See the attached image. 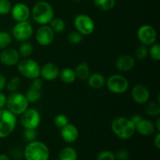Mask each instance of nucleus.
Here are the masks:
<instances>
[{"label": "nucleus", "mask_w": 160, "mask_h": 160, "mask_svg": "<svg viewBox=\"0 0 160 160\" xmlns=\"http://www.w3.org/2000/svg\"><path fill=\"white\" fill-rule=\"evenodd\" d=\"M110 126L112 133L122 140L130 139L136 131L134 124L127 117H116L112 120Z\"/></svg>", "instance_id": "nucleus-1"}, {"label": "nucleus", "mask_w": 160, "mask_h": 160, "mask_svg": "<svg viewBox=\"0 0 160 160\" xmlns=\"http://www.w3.org/2000/svg\"><path fill=\"white\" fill-rule=\"evenodd\" d=\"M31 15L37 23L40 25L48 24L55 17L54 9L46 1H38L31 10Z\"/></svg>", "instance_id": "nucleus-2"}, {"label": "nucleus", "mask_w": 160, "mask_h": 160, "mask_svg": "<svg viewBox=\"0 0 160 160\" xmlns=\"http://www.w3.org/2000/svg\"><path fill=\"white\" fill-rule=\"evenodd\" d=\"M23 156L26 160H48L49 148L44 142L34 140L28 142L23 150Z\"/></svg>", "instance_id": "nucleus-3"}, {"label": "nucleus", "mask_w": 160, "mask_h": 160, "mask_svg": "<svg viewBox=\"0 0 160 160\" xmlns=\"http://www.w3.org/2000/svg\"><path fill=\"white\" fill-rule=\"evenodd\" d=\"M29 102L24 94L20 92H12L7 97L6 106L15 116H20L28 109Z\"/></svg>", "instance_id": "nucleus-4"}, {"label": "nucleus", "mask_w": 160, "mask_h": 160, "mask_svg": "<svg viewBox=\"0 0 160 160\" xmlns=\"http://www.w3.org/2000/svg\"><path fill=\"white\" fill-rule=\"evenodd\" d=\"M17 120L7 109H0V139L10 136L17 127Z\"/></svg>", "instance_id": "nucleus-5"}, {"label": "nucleus", "mask_w": 160, "mask_h": 160, "mask_svg": "<svg viewBox=\"0 0 160 160\" xmlns=\"http://www.w3.org/2000/svg\"><path fill=\"white\" fill-rule=\"evenodd\" d=\"M17 66V70L23 78L31 80L40 78L41 66L34 59H31L30 57L24 58L19 61Z\"/></svg>", "instance_id": "nucleus-6"}, {"label": "nucleus", "mask_w": 160, "mask_h": 160, "mask_svg": "<svg viewBox=\"0 0 160 160\" xmlns=\"http://www.w3.org/2000/svg\"><path fill=\"white\" fill-rule=\"evenodd\" d=\"M73 25L77 31L83 36L92 34L95 31V24L93 19L90 16L84 13H80L74 17Z\"/></svg>", "instance_id": "nucleus-7"}, {"label": "nucleus", "mask_w": 160, "mask_h": 160, "mask_svg": "<svg viewBox=\"0 0 160 160\" xmlns=\"http://www.w3.org/2000/svg\"><path fill=\"white\" fill-rule=\"evenodd\" d=\"M108 90L113 94H123L129 88V81L128 78L121 74L111 75L106 81Z\"/></svg>", "instance_id": "nucleus-8"}, {"label": "nucleus", "mask_w": 160, "mask_h": 160, "mask_svg": "<svg viewBox=\"0 0 160 160\" xmlns=\"http://www.w3.org/2000/svg\"><path fill=\"white\" fill-rule=\"evenodd\" d=\"M42 121L41 114L37 109L28 108L20 115V123L24 129L36 130Z\"/></svg>", "instance_id": "nucleus-9"}, {"label": "nucleus", "mask_w": 160, "mask_h": 160, "mask_svg": "<svg viewBox=\"0 0 160 160\" xmlns=\"http://www.w3.org/2000/svg\"><path fill=\"white\" fill-rule=\"evenodd\" d=\"M33 27L29 22L22 21L17 22L12 30V37H13L18 42L28 41L33 35Z\"/></svg>", "instance_id": "nucleus-10"}, {"label": "nucleus", "mask_w": 160, "mask_h": 160, "mask_svg": "<svg viewBox=\"0 0 160 160\" xmlns=\"http://www.w3.org/2000/svg\"><path fill=\"white\" fill-rule=\"evenodd\" d=\"M137 37L142 45L150 46L157 40V31L152 25L143 24L138 29Z\"/></svg>", "instance_id": "nucleus-11"}, {"label": "nucleus", "mask_w": 160, "mask_h": 160, "mask_svg": "<svg viewBox=\"0 0 160 160\" xmlns=\"http://www.w3.org/2000/svg\"><path fill=\"white\" fill-rule=\"evenodd\" d=\"M36 42L41 46H48L53 42L55 39V32L49 25H41L35 34Z\"/></svg>", "instance_id": "nucleus-12"}, {"label": "nucleus", "mask_w": 160, "mask_h": 160, "mask_svg": "<svg viewBox=\"0 0 160 160\" xmlns=\"http://www.w3.org/2000/svg\"><path fill=\"white\" fill-rule=\"evenodd\" d=\"M20 59L18 51L13 48H4L0 53V62L6 67H14Z\"/></svg>", "instance_id": "nucleus-13"}, {"label": "nucleus", "mask_w": 160, "mask_h": 160, "mask_svg": "<svg viewBox=\"0 0 160 160\" xmlns=\"http://www.w3.org/2000/svg\"><path fill=\"white\" fill-rule=\"evenodd\" d=\"M10 13L15 21H27L31 16V9L25 3L18 2L12 6Z\"/></svg>", "instance_id": "nucleus-14"}, {"label": "nucleus", "mask_w": 160, "mask_h": 160, "mask_svg": "<svg viewBox=\"0 0 160 160\" xmlns=\"http://www.w3.org/2000/svg\"><path fill=\"white\" fill-rule=\"evenodd\" d=\"M131 98L137 104H145L150 98L149 90L146 86L142 84H138L134 86L131 91Z\"/></svg>", "instance_id": "nucleus-15"}, {"label": "nucleus", "mask_w": 160, "mask_h": 160, "mask_svg": "<svg viewBox=\"0 0 160 160\" xmlns=\"http://www.w3.org/2000/svg\"><path fill=\"white\" fill-rule=\"evenodd\" d=\"M59 67L53 62H47L41 67L40 77L47 81H53L57 79L59 76Z\"/></svg>", "instance_id": "nucleus-16"}, {"label": "nucleus", "mask_w": 160, "mask_h": 160, "mask_svg": "<svg viewBox=\"0 0 160 160\" xmlns=\"http://www.w3.org/2000/svg\"><path fill=\"white\" fill-rule=\"evenodd\" d=\"M60 136L66 143L72 144L78 139L79 131L74 124L68 123L60 129Z\"/></svg>", "instance_id": "nucleus-17"}, {"label": "nucleus", "mask_w": 160, "mask_h": 160, "mask_svg": "<svg viewBox=\"0 0 160 160\" xmlns=\"http://www.w3.org/2000/svg\"><path fill=\"white\" fill-rule=\"evenodd\" d=\"M135 131L144 137H149L155 134L156 130L154 122L143 118L135 125Z\"/></svg>", "instance_id": "nucleus-18"}, {"label": "nucleus", "mask_w": 160, "mask_h": 160, "mask_svg": "<svg viewBox=\"0 0 160 160\" xmlns=\"http://www.w3.org/2000/svg\"><path fill=\"white\" fill-rule=\"evenodd\" d=\"M135 65V60L129 55H122L119 56L115 62V67L119 71L128 72L132 70Z\"/></svg>", "instance_id": "nucleus-19"}, {"label": "nucleus", "mask_w": 160, "mask_h": 160, "mask_svg": "<svg viewBox=\"0 0 160 160\" xmlns=\"http://www.w3.org/2000/svg\"><path fill=\"white\" fill-rule=\"evenodd\" d=\"M88 84L93 89H100L106 84V78L101 73H90L87 79Z\"/></svg>", "instance_id": "nucleus-20"}, {"label": "nucleus", "mask_w": 160, "mask_h": 160, "mask_svg": "<svg viewBox=\"0 0 160 160\" xmlns=\"http://www.w3.org/2000/svg\"><path fill=\"white\" fill-rule=\"evenodd\" d=\"M58 158L59 160H78V154L77 150L73 147L67 146L59 151Z\"/></svg>", "instance_id": "nucleus-21"}, {"label": "nucleus", "mask_w": 160, "mask_h": 160, "mask_svg": "<svg viewBox=\"0 0 160 160\" xmlns=\"http://www.w3.org/2000/svg\"><path fill=\"white\" fill-rule=\"evenodd\" d=\"M77 78L81 81H85L90 75V67L86 62H82L78 64L74 70Z\"/></svg>", "instance_id": "nucleus-22"}, {"label": "nucleus", "mask_w": 160, "mask_h": 160, "mask_svg": "<svg viewBox=\"0 0 160 160\" xmlns=\"http://www.w3.org/2000/svg\"><path fill=\"white\" fill-rule=\"evenodd\" d=\"M59 78L60 80L65 84H72L77 79L74 70L70 67H65L62 69L59 72Z\"/></svg>", "instance_id": "nucleus-23"}, {"label": "nucleus", "mask_w": 160, "mask_h": 160, "mask_svg": "<svg viewBox=\"0 0 160 160\" xmlns=\"http://www.w3.org/2000/svg\"><path fill=\"white\" fill-rule=\"evenodd\" d=\"M17 51H18L20 57L23 58V59L29 58L34 52V46L31 42H29L28 41H25V42H21Z\"/></svg>", "instance_id": "nucleus-24"}, {"label": "nucleus", "mask_w": 160, "mask_h": 160, "mask_svg": "<svg viewBox=\"0 0 160 160\" xmlns=\"http://www.w3.org/2000/svg\"><path fill=\"white\" fill-rule=\"evenodd\" d=\"M116 0H94V5L99 10L107 12L112 10L116 6Z\"/></svg>", "instance_id": "nucleus-25"}, {"label": "nucleus", "mask_w": 160, "mask_h": 160, "mask_svg": "<svg viewBox=\"0 0 160 160\" xmlns=\"http://www.w3.org/2000/svg\"><path fill=\"white\" fill-rule=\"evenodd\" d=\"M50 28L55 33H62L66 30L65 21L59 17H54L49 23Z\"/></svg>", "instance_id": "nucleus-26"}, {"label": "nucleus", "mask_w": 160, "mask_h": 160, "mask_svg": "<svg viewBox=\"0 0 160 160\" xmlns=\"http://www.w3.org/2000/svg\"><path fill=\"white\" fill-rule=\"evenodd\" d=\"M29 103H34L39 101L42 98V90H38V89L29 88L27 90L26 93L24 94Z\"/></svg>", "instance_id": "nucleus-27"}, {"label": "nucleus", "mask_w": 160, "mask_h": 160, "mask_svg": "<svg viewBox=\"0 0 160 160\" xmlns=\"http://www.w3.org/2000/svg\"><path fill=\"white\" fill-rule=\"evenodd\" d=\"M145 113L150 117H159L160 114V105L159 102H152L148 103L145 106Z\"/></svg>", "instance_id": "nucleus-28"}, {"label": "nucleus", "mask_w": 160, "mask_h": 160, "mask_svg": "<svg viewBox=\"0 0 160 160\" xmlns=\"http://www.w3.org/2000/svg\"><path fill=\"white\" fill-rule=\"evenodd\" d=\"M20 84H21V80H20V78L19 77H13L8 82H6V88L8 92L12 93V92H17V90L20 88Z\"/></svg>", "instance_id": "nucleus-29"}, {"label": "nucleus", "mask_w": 160, "mask_h": 160, "mask_svg": "<svg viewBox=\"0 0 160 160\" xmlns=\"http://www.w3.org/2000/svg\"><path fill=\"white\" fill-rule=\"evenodd\" d=\"M12 42V35L7 31H0V50L8 48Z\"/></svg>", "instance_id": "nucleus-30"}, {"label": "nucleus", "mask_w": 160, "mask_h": 160, "mask_svg": "<svg viewBox=\"0 0 160 160\" xmlns=\"http://www.w3.org/2000/svg\"><path fill=\"white\" fill-rule=\"evenodd\" d=\"M67 40L72 45H78L83 40V35L78 31H71L67 35Z\"/></svg>", "instance_id": "nucleus-31"}, {"label": "nucleus", "mask_w": 160, "mask_h": 160, "mask_svg": "<svg viewBox=\"0 0 160 160\" xmlns=\"http://www.w3.org/2000/svg\"><path fill=\"white\" fill-rule=\"evenodd\" d=\"M53 123H54L55 126L56 128L61 129L62 128H63L65 125H67L69 123V120L67 116H66L65 114H58L56 117H54V120H53Z\"/></svg>", "instance_id": "nucleus-32"}, {"label": "nucleus", "mask_w": 160, "mask_h": 160, "mask_svg": "<svg viewBox=\"0 0 160 160\" xmlns=\"http://www.w3.org/2000/svg\"><path fill=\"white\" fill-rule=\"evenodd\" d=\"M148 55L154 60H160V45L159 44L154 43L150 45V48H148Z\"/></svg>", "instance_id": "nucleus-33"}, {"label": "nucleus", "mask_w": 160, "mask_h": 160, "mask_svg": "<svg viewBox=\"0 0 160 160\" xmlns=\"http://www.w3.org/2000/svg\"><path fill=\"white\" fill-rule=\"evenodd\" d=\"M148 46L145 45H141L137 47L134 52V56L138 59H144L148 56Z\"/></svg>", "instance_id": "nucleus-34"}, {"label": "nucleus", "mask_w": 160, "mask_h": 160, "mask_svg": "<svg viewBox=\"0 0 160 160\" xmlns=\"http://www.w3.org/2000/svg\"><path fill=\"white\" fill-rule=\"evenodd\" d=\"M12 5L9 0H0V15H7L10 12Z\"/></svg>", "instance_id": "nucleus-35"}, {"label": "nucleus", "mask_w": 160, "mask_h": 160, "mask_svg": "<svg viewBox=\"0 0 160 160\" xmlns=\"http://www.w3.org/2000/svg\"><path fill=\"white\" fill-rule=\"evenodd\" d=\"M96 160H117L115 157V153L109 150L102 151L97 155Z\"/></svg>", "instance_id": "nucleus-36"}, {"label": "nucleus", "mask_w": 160, "mask_h": 160, "mask_svg": "<svg viewBox=\"0 0 160 160\" xmlns=\"http://www.w3.org/2000/svg\"><path fill=\"white\" fill-rule=\"evenodd\" d=\"M23 138L28 142L36 140L37 138V131L34 129H24L23 131Z\"/></svg>", "instance_id": "nucleus-37"}, {"label": "nucleus", "mask_w": 160, "mask_h": 160, "mask_svg": "<svg viewBox=\"0 0 160 160\" xmlns=\"http://www.w3.org/2000/svg\"><path fill=\"white\" fill-rule=\"evenodd\" d=\"M115 157L117 160H128L130 158V152L126 148H120L115 153Z\"/></svg>", "instance_id": "nucleus-38"}, {"label": "nucleus", "mask_w": 160, "mask_h": 160, "mask_svg": "<svg viewBox=\"0 0 160 160\" xmlns=\"http://www.w3.org/2000/svg\"><path fill=\"white\" fill-rule=\"evenodd\" d=\"M42 84H43V83H42V80L40 78H37L32 80V81H31V84H30L29 88L38 89V90H42Z\"/></svg>", "instance_id": "nucleus-39"}, {"label": "nucleus", "mask_w": 160, "mask_h": 160, "mask_svg": "<svg viewBox=\"0 0 160 160\" xmlns=\"http://www.w3.org/2000/svg\"><path fill=\"white\" fill-rule=\"evenodd\" d=\"M142 119H143V117H142V115L136 113V114H134V115L131 116V117L130 118V120H131V121L134 123V126H135V125L137 124L138 122H140Z\"/></svg>", "instance_id": "nucleus-40"}, {"label": "nucleus", "mask_w": 160, "mask_h": 160, "mask_svg": "<svg viewBox=\"0 0 160 160\" xmlns=\"http://www.w3.org/2000/svg\"><path fill=\"white\" fill-rule=\"evenodd\" d=\"M6 100H7V96L4 93L0 92V109H3L6 106Z\"/></svg>", "instance_id": "nucleus-41"}, {"label": "nucleus", "mask_w": 160, "mask_h": 160, "mask_svg": "<svg viewBox=\"0 0 160 160\" xmlns=\"http://www.w3.org/2000/svg\"><path fill=\"white\" fill-rule=\"evenodd\" d=\"M6 82H7V81H6V77L2 73H0V92H2L6 88Z\"/></svg>", "instance_id": "nucleus-42"}, {"label": "nucleus", "mask_w": 160, "mask_h": 160, "mask_svg": "<svg viewBox=\"0 0 160 160\" xmlns=\"http://www.w3.org/2000/svg\"><path fill=\"white\" fill-rule=\"evenodd\" d=\"M154 145L157 149H160V133L158 132L154 138Z\"/></svg>", "instance_id": "nucleus-43"}, {"label": "nucleus", "mask_w": 160, "mask_h": 160, "mask_svg": "<svg viewBox=\"0 0 160 160\" xmlns=\"http://www.w3.org/2000/svg\"><path fill=\"white\" fill-rule=\"evenodd\" d=\"M155 127H156V130L158 131V132H159L160 131V118L159 117H158L157 120H156V121L155 122Z\"/></svg>", "instance_id": "nucleus-44"}, {"label": "nucleus", "mask_w": 160, "mask_h": 160, "mask_svg": "<svg viewBox=\"0 0 160 160\" xmlns=\"http://www.w3.org/2000/svg\"><path fill=\"white\" fill-rule=\"evenodd\" d=\"M0 160H10L9 157L6 154H1L0 155Z\"/></svg>", "instance_id": "nucleus-45"}, {"label": "nucleus", "mask_w": 160, "mask_h": 160, "mask_svg": "<svg viewBox=\"0 0 160 160\" xmlns=\"http://www.w3.org/2000/svg\"><path fill=\"white\" fill-rule=\"evenodd\" d=\"M70 1L74 2H81V0H70Z\"/></svg>", "instance_id": "nucleus-46"}]
</instances>
